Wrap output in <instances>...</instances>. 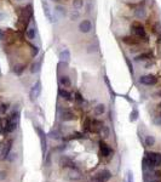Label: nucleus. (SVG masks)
<instances>
[{"instance_id":"nucleus-10","label":"nucleus","mask_w":161,"mask_h":182,"mask_svg":"<svg viewBox=\"0 0 161 182\" xmlns=\"http://www.w3.org/2000/svg\"><path fill=\"white\" fill-rule=\"evenodd\" d=\"M91 29H92V23H91L88 19H82V21L80 22V24H79V30H80L81 33L86 34V33H88Z\"/></svg>"},{"instance_id":"nucleus-20","label":"nucleus","mask_w":161,"mask_h":182,"mask_svg":"<svg viewBox=\"0 0 161 182\" xmlns=\"http://www.w3.org/2000/svg\"><path fill=\"white\" fill-rule=\"evenodd\" d=\"M54 13H56L57 16H59V17H64V16L67 15L65 8H64L63 6H61V5H57V6L54 7Z\"/></svg>"},{"instance_id":"nucleus-33","label":"nucleus","mask_w":161,"mask_h":182,"mask_svg":"<svg viewBox=\"0 0 161 182\" xmlns=\"http://www.w3.org/2000/svg\"><path fill=\"white\" fill-rule=\"evenodd\" d=\"M30 49H31V56L35 57V56L39 53V47H38V46H34V45H30Z\"/></svg>"},{"instance_id":"nucleus-31","label":"nucleus","mask_w":161,"mask_h":182,"mask_svg":"<svg viewBox=\"0 0 161 182\" xmlns=\"http://www.w3.org/2000/svg\"><path fill=\"white\" fill-rule=\"evenodd\" d=\"M69 17H70V19H71V21H75V19H77V18L80 17V13H79V11H77V10H74L73 12H70Z\"/></svg>"},{"instance_id":"nucleus-13","label":"nucleus","mask_w":161,"mask_h":182,"mask_svg":"<svg viewBox=\"0 0 161 182\" xmlns=\"http://www.w3.org/2000/svg\"><path fill=\"white\" fill-rule=\"evenodd\" d=\"M59 61L64 63H69L70 61V51L68 49H64L63 51L59 52Z\"/></svg>"},{"instance_id":"nucleus-18","label":"nucleus","mask_w":161,"mask_h":182,"mask_svg":"<svg viewBox=\"0 0 161 182\" xmlns=\"http://www.w3.org/2000/svg\"><path fill=\"white\" fill-rule=\"evenodd\" d=\"M59 164H61V166H62V167H70V169L75 167V166H74V164H73V161H71L69 158H67V157L61 158Z\"/></svg>"},{"instance_id":"nucleus-16","label":"nucleus","mask_w":161,"mask_h":182,"mask_svg":"<svg viewBox=\"0 0 161 182\" xmlns=\"http://www.w3.org/2000/svg\"><path fill=\"white\" fill-rule=\"evenodd\" d=\"M42 58H44V56H41L38 61H35L33 64H31V68H30V72L34 74V73H38L39 70H40V68H41V64H42Z\"/></svg>"},{"instance_id":"nucleus-26","label":"nucleus","mask_w":161,"mask_h":182,"mask_svg":"<svg viewBox=\"0 0 161 182\" xmlns=\"http://www.w3.org/2000/svg\"><path fill=\"white\" fill-rule=\"evenodd\" d=\"M82 127H84L85 131H91L92 130V121L88 118H86L85 121H84V126Z\"/></svg>"},{"instance_id":"nucleus-15","label":"nucleus","mask_w":161,"mask_h":182,"mask_svg":"<svg viewBox=\"0 0 161 182\" xmlns=\"http://www.w3.org/2000/svg\"><path fill=\"white\" fill-rule=\"evenodd\" d=\"M122 41L125 42V44H127V45H138L139 44V40H138V38L137 36H123L122 38Z\"/></svg>"},{"instance_id":"nucleus-12","label":"nucleus","mask_w":161,"mask_h":182,"mask_svg":"<svg viewBox=\"0 0 161 182\" xmlns=\"http://www.w3.org/2000/svg\"><path fill=\"white\" fill-rule=\"evenodd\" d=\"M74 118H75L74 113H73L71 110H69V109H64V110H62V113H61V119H62L63 121H70V120H73Z\"/></svg>"},{"instance_id":"nucleus-19","label":"nucleus","mask_w":161,"mask_h":182,"mask_svg":"<svg viewBox=\"0 0 161 182\" xmlns=\"http://www.w3.org/2000/svg\"><path fill=\"white\" fill-rule=\"evenodd\" d=\"M25 34H27V38H28L29 40H34V39H35V35H36V29H35L34 27H29V28H27Z\"/></svg>"},{"instance_id":"nucleus-2","label":"nucleus","mask_w":161,"mask_h":182,"mask_svg":"<svg viewBox=\"0 0 161 182\" xmlns=\"http://www.w3.org/2000/svg\"><path fill=\"white\" fill-rule=\"evenodd\" d=\"M18 119H19V113L18 112H13L6 120V124H5V132L6 133H10L12 131L16 130L17 125H18Z\"/></svg>"},{"instance_id":"nucleus-17","label":"nucleus","mask_w":161,"mask_h":182,"mask_svg":"<svg viewBox=\"0 0 161 182\" xmlns=\"http://www.w3.org/2000/svg\"><path fill=\"white\" fill-rule=\"evenodd\" d=\"M59 85L62 87H69L71 85V81H70V78L68 75H61L59 76Z\"/></svg>"},{"instance_id":"nucleus-5","label":"nucleus","mask_w":161,"mask_h":182,"mask_svg":"<svg viewBox=\"0 0 161 182\" xmlns=\"http://www.w3.org/2000/svg\"><path fill=\"white\" fill-rule=\"evenodd\" d=\"M139 83L143 84V85H148V86H151V85H156L157 84V78L153 74H148V75H143L139 78Z\"/></svg>"},{"instance_id":"nucleus-39","label":"nucleus","mask_w":161,"mask_h":182,"mask_svg":"<svg viewBox=\"0 0 161 182\" xmlns=\"http://www.w3.org/2000/svg\"><path fill=\"white\" fill-rule=\"evenodd\" d=\"M4 39H5V34L2 30H0V40H4Z\"/></svg>"},{"instance_id":"nucleus-7","label":"nucleus","mask_w":161,"mask_h":182,"mask_svg":"<svg viewBox=\"0 0 161 182\" xmlns=\"http://www.w3.org/2000/svg\"><path fill=\"white\" fill-rule=\"evenodd\" d=\"M40 93H41V81L40 80H38L36 81V84L31 87V90H30V101H35L39 96H40Z\"/></svg>"},{"instance_id":"nucleus-22","label":"nucleus","mask_w":161,"mask_h":182,"mask_svg":"<svg viewBox=\"0 0 161 182\" xmlns=\"http://www.w3.org/2000/svg\"><path fill=\"white\" fill-rule=\"evenodd\" d=\"M24 66L23 64H16L15 67H13V73L16 74V75H21L23 72H24Z\"/></svg>"},{"instance_id":"nucleus-28","label":"nucleus","mask_w":161,"mask_h":182,"mask_svg":"<svg viewBox=\"0 0 161 182\" xmlns=\"http://www.w3.org/2000/svg\"><path fill=\"white\" fill-rule=\"evenodd\" d=\"M73 7L75 10H80L84 7V0H73Z\"/></svg>"},{"instance_id":"nucleus-25","label":"nucleus","mask_w":161,"mask_h":182,"mask_svg":"<svg viewBox=\"0 0 161 182\" xmlns=\"http://www.w3.org/2000/svg\"><path fill=\"white\" fill-rule=\"evenodd\" d=\"M154 143H155V137L151 136V135H148L145 137V146L146 147H151V146H154Z\"/></svg>"},{"instance_id":"nucleus-42","label":"nucleus","mask_w":161,"mask_h":182,"mask_svg":"<svg viewBox=\"0 0 161 182\" xmlns=\"http://www.w3.org/2000/svg\"><path fill=\"white\" fill-rule=\"evenodd\" d=\"M0 75H1V72H0Z\"/></svg>"},{"instance_id":"nucleus-43","label":"nucleus","mask_w":161,"mask_h":182,"mask_svg":"<svg viewBox=\"0 0 161 182\" xmlns=\"http://www.w3.org/2000/svg\"><path fill=\"white\" fill-rule=\"evenodd\" d=\"M160 107H161V104H160Z\"/></svg>"},{"instance_id":"nucleus-24","label":"nucleus","mask_w":161,"mask_h":182,"mask_svg":"<svg viewBox=\"0 0 161 182\" xmlns=\"http://www.w3.org/2000/svg\"><path fill=\"white\" fill-rule=\"evenodd\" d=\"M102 126H103V123H102V121H99V120H93V121H92V130L99 131V130L102 129Z\"/></svg>"},{"instance_id":"nucleus-3","label":"nucleus","mask_w":161,"mask_h":182,"mask_svg":"<svg viewBox=\"0 0 161 182\" xmlns=\"http://www.w3.org/2000/svg\"><path fill=\"white\" fill-rule=\"evenodd\" d=\"M131 29H132V32H133V34L138 38V39H145L146 40V32H145V29H144V27L140 24V23H138V22H133L132 23V25H131Z\"/></svg>"},{"instance_id":"nucleus-38","label":"nucleus","mask_w":161,"mask_h":182,"mask_svg":"<svg viewBox=\"0 0 161 182\" xmlns=\"http://www.w3.org/2000/svg\"><path fill=\"white\" fill-rule=\"evenodd\" d=\"M6 177V171H0V180H4Z\"/></svg>"},{"instance_id":"nucleus-29","label":"nucleus","mask_w":161,"mask_h":182,"mask_svg":"<svg viewBox=\"0 0 161 182\" xmlns=\"http://www.w3.org/2000/svg\"><path fill=\"white\" fill-rule=\"evenodd\" d=\"M99 131H100V133H102V136H103L104 138H108V137H109V129H108V126L103 125Z\"/></svg>"},{"instance_id":"nucleus-27","label":"nucleus","mask_w":161,"mask_h":182,"mask_svg":"<svg viewBox=\"0 0 161 182\" xmlns=\"http://www.w3.org/2000/svg\"><path fill=\"white\" fill-rule=\"evenodd\" d=\"M134 15L137 18H143V17H145V10L143 7H139L134 11Z\"/></svg>"},{"instance_id":"nucleus-36","label":"nucleus","mask_w":161,"mask_h":182,"mask_svg":"<svg viewBox=\"0 0 161 182\" xmlns=\"http://www.w3.org/2000/svg\"><path fill=\"white\" fill-rule=\"evenodd\" d=\"M8 109V104H0V112L4 114V113H6V110Z\"/></svg>"},{"instance_id":"nucleus-8","label":"nucleus","mask_w":161,"mask_h":182,"mask_svg":"<svg viewBox=\"0 0 161 182\" xmlns=\"http://www.w3.org/2000/svg\"><path fill=\"white\" fill-rule=\"evenodd\" d=\"M12 143L13 141L12 140H8L4 146H2V149H1V153H0V159H6L8 155H10V152H11V148H12Z\"/></svg>"},{"instance_id":"nucleus-1","label":"nucleus","mask_w":161,"mask_h":182,"mask_svg":"<svg viewBox=\"0 0 161 182\" xmlns=\"http://www.w3.org/2000/svg\"><path fill=\"white\" fill-rule=\"evenodd\" d=\"M161 164V153L157 152H150L146 153V157L143 159V167H154V166H159Z\"/></svg>"},{"instance_id":"nucleus-6","label":"nucleus","mask_w":161,"mask_h":182,"mask_svg":"<svg viewBox=\"0 0 161 182\" xmlns=\"http://www.w3.org/2000/svg\"><path fill=\"white\" fill-rule=\"evenodd\" d=\"M41 5H42V11H44V15L45 17L48 19V22L53 23V15H52V11H51V7L47 2V0H41Z\"/></svg>"},{"instance_id":"nucleus-11","label":"nucleus","mask_w":161,"mask_h":182,"mask_svg":"<svg viewBox=\"0 0 161 182\" xmlns=\"http://www.w3.org/2000/svg\"><path fill=\"white\" fill-rule=\"evenodd\" d=\"M99 148H100V153H102V155L103 157H105V158H108L110 154H111V148L107 144V143H104L103 141H100L99 142Z\"/></svg>"},{"instance_id":"nucleus-14","label":"nucleus","mask_w":161,"mask_h":182,"mask_svg":"<svg viewBox=\"0 0 161 182\" xmlns=\"http://www.w3.org/2000/svg\"><path fill=\"white\" fill-rule=\"evenodd\" d=\"M58 95H59V97L64 98L65 101H73L71 93H70L69 91H67L65 89H63V87H59V89H58Z\"/></svg>"},{"instance_id":"nucleus-23","label":"nucleus","mask_w":161,"mask_h":182,"mask_svg":"<svg viewBox=\"0 0 161 182\" xmlns=\"http://www.w3.org/2000/svg\"><path fill=\"white\" fill-rule=\"evenodd\" d=\"M149 58H151V55H150V53H142V55L137 56V57L134 58V61H136V62H140V61H146V59H149Z\"/></svg>"},{"instance_id":"nucleus-32","label":"nucleus","mask_w":161,"mask_h":182,"mask_svg":"<svg viewBox=\"0 0 161 182\" xmlns=\"http://www.w3.org/2000/svg\"><path fill=\"white\" fill-rule=\"evenodd\" d=\"M74 99H75L77 103H82V102H84V98H82V96H81V93H80V92H75V97H74Z\"/></svg>"},{"instance_id":"nucleus-41","label":"nucleus","mask_w":161,"mask_h":182,"mask_svg":"<svg viewBox=\"0 0 161 182\" xmlns=\"http://www.w3.org/2000/svg\"><path fill=\"white\" fill-rule=\"evenodd\" d=\"M18 1H22V0H18Z\"/></svg>"},{"instance_id":"nucleus-21","label":"nucleus","mask_w":161,"mask_h":182,"mask_svg":"<svg viewBox=\"0 0 161 182\" xmlns=\"http://www.w3.org/2000/svg\"><path fill=\"white\" fill-rule=\"evenodd\" d=\"M104 112H105V106H104L103 103H99V104H97V106L94 107V113H96V115H102Z\"/></svg>"},{"instance_id":"nucleus-37","label":"nucleus","mask_w":161,"mask_h":182,"mask_svg":"<svg viewBox=\"0 0 161 182\" xmlns=\"http://www.w3.org/2000/svg\"><path fill=\"white\" fill-rule=\"evenodd\" d=\"M127 182H133V177H132V174H131V172L127 174Z\"/></svg>"},{"instance_id":"nucleus-9","label":"nucleus","mask_w":161,"mask_h":182,"mask_svg":"<svg viewBox=\"0 0 161 182\" xmlns=\"http://www.w3.org/2000/svg\"><path fill=\"white\" fill-rule=\"evenodd\" d=\"M35 130L36 132L39 133V137H40V142H41V148H42V153L45 154L46 152V148H47V142H46V135L45 132L39 127V126H35Z\"/></svg>"},{"instance_id":"nucleus-4","label":"nucleus","mask_w":161,"mask_h":182,"mask_svg":"<svg viewBox=\"0 0 161 182\" xmlns=\"http://www.w3.org/2000/svg\"><path fill=\"white\" fill-rule=\"evenodd\" d=\"M110 177H111L110 171H108V170H102V171H99L98 174H96V175L93 176L92 182H107Z\"/></svg>"},{"instance_id":"nucleus-40","label":"nucleus","mask_w":161,"mask_h":182,"mask_svg":"<svg viewBox=\"0 0 161 182\" xmlns=\"http://www.w3.org/2000/svg\"><path fill=\"white\" fill-rule=\"evenodd\" d=\"M52 1H59V0H52Z\"/></svg>"},{"instance_id":"nucleus-34","label":"nucleus","mask_w":161,"mask_h":182,"mask_svg":"<svg viewBox=\"0 0 161 182\" xmlns=\"http://www.w3.org/2000/svg\"><path fill=\"white\" fill-rule=\"evenodd\" d=\"M154 124L155 125H161V113L160 114H157L156 116H154Z\"/></svg>"},{"instance_id":"nucleus-35","label":"nucleus","mask_w":161,"mask_h":182,"mask_svg":"<svg viewBox=\"0 0 161 182\" xmlns=\"http://www.w3.org/2000/svg\"><path fill=\"white\" fill-rule=\"evenodd\" d=\"M155 34H159V33H161V24L160 23H156L155 25H154V30H153Z\"/></svg>"},{"instance_id":"nucleus-30","label":"nucleus","mask_w":161,"mask_h":182,"mask_svg":"<svg viewBox=\"0 0 161 182\" xmlns=\"http://www.w3.org/2000/svg\"><path fill=\"white\" fill-rule=\"evenodd\" d=\"M138 119V110L134 108L132 112H131V115H130V120L131 121H136Z\"/></svg>"}]
</instances>
